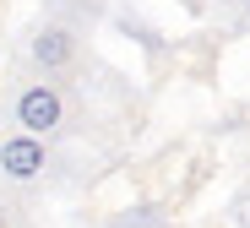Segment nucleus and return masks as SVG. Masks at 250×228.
<instances>
[{
    "label": "nucleus",
    "instance_id": "1",
    "mask_svg": "<svg viewBox=\"0 0 250 228\" xmlns=\"http://www.w3.org/2000/svg\"><path fill=\"white\" fill-rule=\"evenodd\" d=\"M60 120H65V98H60V87L33 82V87H22V93H17V125H22V136H38V142H44Z\"/></svg>",
    "mask_w": 250,
    "mask_h": 228
},
{
    "label": "nucleus",
    "instance_id": "2",
    "mask_svg": "<svg viewBox=\"0 0 250 228\" xmlns=\"http://www.w3.org/2000/svg\"><path fill=\"white\" fill-rule=\"evenodd\" d=\"M0 174L6 179H38L44 174V142L38 136H6L0 142Z\"/></svg>",
    "mask_w": 250,
    "mask_h": 228
},
{
    "label": "nucleus",
    "instance_id": "3",
    "mask_svg": "<svg viewBox=\"0 0 250 228\" xmlns=\"http://www.w3.org/2000/svg\"><path fill=\"white\" fill-rule=\"evenodd\" d=\"M33 60L44 65V71H65V65L76 60V33L60 27V22L38 27V33H33Z\"/></svg>",
    "mask_w": 250,
    "mask_h": 228
}]
</instances>
